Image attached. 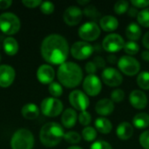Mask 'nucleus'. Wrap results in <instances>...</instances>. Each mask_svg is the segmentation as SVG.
Instances as JSON below:
<instances>
[{
    "label": "nucleus",
    "mask_w": 149,
    "mask_h": 149,
    "mask_svg": "<svg viewBox=\"0 0 149 149\" xmlns=\"http://www.w3.org/2000/svg\"><path fill=\"white\" fill-rule=\"evenodd\" d=\"M107 61L110 64H114L116 62V57L114 55H109L108 58H107Z\"/></svg>",
    "instance_id": "48"
},
{
    "label": "nucleus",
    "mask_w": 149,
    "mask_h": 149,
    "mask_svg": "<svg viewBox=\"0 0 149 149\" xmlns=\"http://www.w3.org/2000/svg\"><path fill=\"white\" fill-rule=\"evenodd\" d=\"M41 112L47 117H56L63 112V103L57 98H45L41 103Z\"/></svg>",
    "instance_id": "7"
},
{
    "label": "nucleus",
    "mask_w": 149,
    "mask_h": 149,
    "mask_svg": "<svg viewBox=\"0 0 149 149\" xmlns=\"http://www.w3.org/2000/svg\"><path fill=\"white\" fill-rule=\"evenodd\" d=\"M119 26L118 19L111 15L104 16L100 20V27L105 31H113Z\"/></svg>",
    "instance_id": "20"
},
{
    "label": "nucleus",
    "mask_w": 149,
    "mask_h": 149,
    "mask_svg": "<svg viewBox=\"0 0 149 149\" xmlns=\"http://www.w3.org/2000/svg\"><path fill=\"white\" fill-rule=\"evenodd\" d=\"M124 45H125L124 38L117 33H111L106 36L102 41L103 49L112 53L120 52L121 49L124 48Z\"/></svg>",
    "instance_id": "10"
},
{
    "label": "nucleus",
    "mask_w": 149,
    "mask_h": 149,
    "mask_svg": "<svg viewBox=\"0 0 149 149\" xmlns=\"http://www.w3.org/2000/svg\"><path fill=\"white\" fill-rule=\"evenodd\" d=\"M124 51L127 54H128L129 56H132V55H135L139 52L140 51V46L139 45L134 42V41H128V42H126L125 43V45H124Z\"/></svg>",
    "instance_id": "31"
},
{
    "label": "nucleus",
    "mask_w": 149,
    "mask_h": 149,
    "mask_svg": "<svg viewBox=\"0 0 149 149\" xmlns=\"http://www.w3.org/2000/svg\"><path fill=\"white\" fill-rule=\"evenodd\" d=\"M67 149H83V148H80V147H79V146H72V147L68 148Z\"/></svg>",
    "instance_id": "50"
},
{
    "label": "nucleus",
    "mask_w": 149,
    "mask_h": 149,
    "mask_svg": "<svg viewBox=\"0 0 149 149\" xmlns=\"http://www.w3.org/2000/svg\"><path fill=\"white\" fill-rule=\"evenodd\" d=\"M69 101L72 107L79 111H86L90 105V100L87 95L80 91V90H74L71 92L69 94Z\"/></svg>",
    "instance_id": "11"
},
{
    "label": "nucleus",
    "mask_w": 149,
    "mask_h": 149,
    "mask_svg": "<svg viewBox=\"0 0 149 149\" xmlns=\"http://www.w3.org/2000/svg\"><path fill=\"white\" fill-rule=\"evenodd\" d=\"M79 38L84 41H94L100 35V27L96 22H86L83 24L78 31Z\"/></svg>",
    "instance_id": "8"
},
{
    "label": "nucleus",
    "mask_w": 149,
    "mask_h": 149,
    "mask_svg": "<svg viewBox=\"0 0 149 149\" xmlns=\"http://www.w3.org/2000/svg\"><path fill=\"white\" fill-rule=\"evenodd\" d=\"M49 93L54 97V98H57V97H60L63 93V88H62V86L58 83V82H52L49 85Z\"/></svg>",
    "instance_id": "33"
},
{
    "label": "nucleus",
    "mask_w": 149,
    "mask_h": 149,
    "mask_svg": "<svg viewBox=\"0 0 149 149\" xmlns=\"http://www.w3.org/2000/svg\"><path fill=\"white\" fill-rule=\"evenodd\" d=\"M137 20L138 23L143 27H149V7L139 11Z\"/></svg>",
    "instance_id": "30"
},
{
    "label": "nucleus",
    "mask_w": 149,
    "mask_h": 149,
    "mask_svg": "<svg viewBox=\"0 0 149 149\" xmlns=\"http://www.w3.org/2000/svg\"><path fill=\"white\" fill-rule=\"evenodd\" d=\"M131 3L135 8L146 9L149 6V0H132Z\"/></svg>",
    "instance_id": "40"
},
{
    "label": "nucleus",
    "mask_w": 149,
    "mask_h": 149,
    "mask_svg": "<svg viewBox=\"0 0 149 149\" xmlns=\"http://www.w3.org/2000/svg\"><path fill=\"white\" fill-rule=\"evenodd\" d=\"M83 14L90 18L93 19H96L99 16H100V12L98 11V10L96 9L95 6L93 5H88L86 6L84 10H83Z\"/></svg>",
    "instance_id": "35"
},
{
    "label": "nucleus",
    "mask_w": 149,
    "mask_h": 149,
    "mask_svg": "<svg viewBox=\"0 0 149 149\" xmlns=\"http://www.w3.org/2000/svg\"><path fill=\"white\" fill-rule=\"evenodd\" d=\"M127 38L130 41H137L141 37V29L140 25L136 23H131L127 25L126 30Z\"/></svg>",
    "instance_id": "24"
},
{
    "label": "nucleus",
    "mask_w": 149,
    "mask_h": 149,
    "mask_svg": "<svg viewBox=\"0 0 149 149\" xmlns=\"http://www.w3.org/2000/svg\"><path fill=\"white\" fill-rule=\"evenodd\" d=\"M114 110V104L110 99L100 100L95 105V111L98 114L102 116L110 115Z\"/></svg>",
    "instance_id": "18"
},
{
    "label": "nucleus",
    "mask_w": 149,
    "mask_h": 149,
    "mask_svg": "<svg viewBox=\"0 0 149 149\" xmlns=\"http://www.w3.org/2000/svg\"><path fill=\"white\" fill-rule=\"evenodd\" d=\"M15 70L8 65H0V86L8 87L15 79Z\"/></svg>",
    "instance_id": "15"
},
{
    "label": "nucleus",
    "mask_w": 149,
    "mask_h": 149,
    "mask_svg": "<svg viewBox=\"0 0 149 149\" xmlns=\"http://www.w3.org/2000/svg\"><path fill=\"white\" fill-rule=\"evenodd\" d=\"M94 124L96 129L103 134H108L113 130V125L111 121L105 117H100L96 119Z\"/></svg>",
    "instance_id": "23"
},
{
    "label": "nucleus",
    "mask_w": 149,
    "mask_h": 149,
    "mask_svg": "<svg viewBox=\"0 0 149 149\" xmlns=\"http://www.w3.org/2000/svg\"><path fill=\"white\" fill-rule=\"evenodd\" d=\"M77 120H78L77 112L72 108H67L62 113L61 121L63 126L66 128L73 127L77 122Z\"/></svg>",
    "instance_id": "19"
},
{
    "label": "nucleus",
    "mask_w": 149,
    "mask_h": 149,
    "mask_svg": "<svg viewBox=\"0 0 149 149\" xmlns=\"http://www.w3.org/2000/svg\"><path fill=\"white\" fill-rule=\"evenodd\" d=\"M83 89L85 93L89 96H97L102 89V84L95 74L87 75L83 80Z\"/></svg>",
    "instance_id": "12"
},
{
    "label": "nucleus",
    "mask_w": 149,
    "mask_h": 149,
    "mask_svg": "<svg viewBox=\"0 0 149 149\" xmlns=\"http://www.w3.org/2000/svg\"><path fill=\"white\" fill-rule=\"evenodd\" d=\"M64 140L71 144H77L80 142L81 141V136L79 133L75 131H70L65 134L64 135Z\"/></svg>",
    "instance_id": "32"
},
{
    "label": "nucleus",
    "mask_w": 149,
    "mask_h": 149,
    "mask_svg": "<svg viewBox=\"0 0 149 149\" xmlns=\"http://www.w3.org/2000/svg\"><path fill=\"white\" fill-rule=\"evenodd\" d=\"M117 64L120 71L127 76H134L141 70L140 62L135 58L129 55H124L120 57Z\"/></svg>",
    "instance_id": "6"
},
{
    "label": "nucleus",
    "mask_w": 149,
    "mask_h": 149,
    "mask_svg": "<svg viewBox=\"0 0 149 149\" xmlns=\"http://www.w3.org/2000/svg\"><path fill=\"white\" fill-rule=\"evenodd\" d=\"M3 51L9 56H13L18 52V44L12 37H8L3 40Z\"/></svg>",
    "instance_id": "25"
},
{
    "label": "nucleus",
    "mask_w": 149,
    "mask_h": 149,
    "mask_svg": "<svg viewBox=\"0 0 149 149\" xmlns=\"http://www.w3.org/2000/svg\"><path fill=\"white\" fill-rule=\"evenodd\" d=\"M79 123L84 126L85 127H89V125L91 124L92 122V116L90 114V113H88L87 111H83V112H80L79 117Z\"/></svg>",
    "instance_id": "34"
},
{
    "label": "nucleus",
    "mask_w": 149,
    "mask_h": 149,
    "mask_svg": "<svg viewBox=\"0 0 149 149\" xmlns=\"http://www.w3.org/2000/svg\"><path fill=\"white\" fill-rule=\"evenodd\" d=\"M12 3L10 0H0V9H7Z\"/></svg>",
    "instance_id": "44"
},
{
    "label": "nucleus",
    "mask_w": 149,
    "mask_h": 149,
    "mask_svg": "<svg viewBox=\"0 0 149 149\" xmlns=\"http://www.w3.org/2000/svg\"><path fill=\"white\" fill-rule=\"evenodd\" d=\"M82 137L86 141H93L97 138V131L93 127H86L82 130Z\"/></svg>",
    "instance_id": "27"
},
{
    "label": "nucleus",
    "mask_w": 149,
    "mask_h": 149,
    "mask_svg": "<svg viewBox=\"0 0 149 149\" xmlns=\"http://www.w3.org/2000/svg\"><path fill=\"white\" fill-rule=\"evenodd\" d=\"M137 84L143 90H149V72H141L137 77Z\"/></svg>",
    "instance_id": "28"
},
{
    "label": "nucleus",
    "mask_w": 149,
    "mask_h": 149,
    "mask_svg": "<svg viewBox=\"0 0 149 149\" xmlns=\"http://www.w3.org/2000/svg\"><path fill=\"white\" fill-rule=\"evenodd\" d=\"M83 17V11L82 10L75 5L69 6L64 12L63 19L65 23L70 26L77 25L80 23Z\"/></svg>",
    "instance_id": "14"
},
{
    "label": "nucleus",
    "mask_w": 149,
    "mask_h": 149,
    "mask_svg": "<svg viewBox=\"0 0 149 149\" xmlns=\"http://www.w3.org/2000/svg\"><path fill=\"white\" fill-rule=\"evenodd\" d=\"M93 46L86 41H77L71 47V54L72 57L79 60L88 58L93 52Z\"/></svg>",
    "instance_id": "9"
},
{
    "label": "nucleus",
    "mask_w": 149,
    "mask_h": 149,
    "mask_svg": "<svg viewBox=\"0 0 149 149\" xmlns=\"http://www.w3.org/2000/svg\"><path fill=\"white\" fill-rule=\"evenodd\" d=\"M58 81L67 88L78 86L83 79V72L79 65L73 62H65L60 65L57 73Z\"/></svg>",
    "instance_id": "2"
},
{
    "label": "nucleus",
    "mask_w": 149,
    "mask_h": 149,
    "mask_svg": "<svg viewBox=\"0 0 149 149\" xmlns=\"http://www.w3.org/2000/svg\"><path fill=\"white\" fill-rule=\"evenodd\" d=\"M22 114L27 120H35L39 115V108L34 103L25 104L22 108Z\"/></svg>",
    "instance_id": "22"
},
{
    "label": "nucleus",
    "mask_w": 149,
    "mask_h": 149,
    "mask_svg": "<svg viewBox=\"0 0 149 149\" xmlns=\"http://www.w3.org/2000/svg\"><path fill=\"white\" fill-rule=\"evenodd\" d=\"M55 6L52 2L49 1H45V2H42L41 5H40V10L41 11L45 14V15H50L54 11Z\"/></svg>",
    "instance_id": "37"
},
{
    "label": "nucleus",
    "mask_w": 149,
    "mask_h": 149,
    "mask_svg": "<svg viewBox=\"0 0 149 149\" xmlns=\"http://www.w3.org/2000/svg\"><path fill=\"white\" fill-rule=\"evenodd\" d=\"M22 3H23V4L25 7H28V8H36V7L41 5L42 1L41 0H24Z\"/></svg>",
    "instance_id": "42"
},
{
    "label": "nucleus",
    "mask_w": 149,
    "mask_h": 149,
    "mask_svg": "<svg viewBox=\"0 0 149 149\" xmlns=\"http://www.w3.org/2000/svg\"><path fill=\"white\" fill-rule=\"evenodd\" d=\"M101 79L107 86L111 87L119 86L123 81V77L120 71L113 67L105 68L101 73Z\"/></svg>",
    "instance_id": "13"
},
{
    "label": "nucleus",
    "mask_w": 149,
    "mask_h": 149,
    "mask_svg": "<svg viewBox=\"0 0 149 149\" xmlns=\"http://www.w3.org/2000/svg\"><path fill=\"white\" fill-rule=\"evenodd\" d=\"M77 2H78V3L79 5H86V4H87V3H90L89 0H78Z\"/></svg>",
    "instance_id": "49"
},
{
    "label": "nucleus",
    "mask_w": 149,
    "mask_h": 149,
    "mask_svg": "<svg viewBox=\"0 0 149 149\" xmlns=\"http://www.w3.org/2000/svg\"><path fill=\"white\" fill-rule=\"evenodd\" d=\"M0 61H1V55H0Z\"/></svg>",
    "instance_id": "51"
},
{
    "label": "nucleus",
    "mask_w": 149,
    "mask_h": 149,
    "mask_svg": "<svg viewBox=\"0 0 149 149\" xmlns=\"http://www.w3.org/2000/svg\"><path fill=\"white\" fill-rule=\"evenodd\" d=\"M21 26L19 18L11 12H5L0 15V30L6 35L17 33Z\"/></svg>",
    "instance_id": "5"
},
{
    "label": "nucleus",
    "mask_w": 149,
    "mask_h": 149,
    "mask_svg": "<svg viewBox=\"0 0 149 149\" xmlns=\"http://www.w3.org/2000/svg\"><path fill=\"white\" fill-rule=\"evenodd\" d=\"M141 146L144 149H149V130L143 132L139 138Z\"/></svg>",
    "instance_id": "39"
},
{
    "label": "nucleus",
    "mask_w": 149,
    "mask_h": 149,
    "mask_svg": "<svg viewBox=\"0 0 149 149\" xmlns=\"http://www.w3.org/2000/svg\"><path fill=\"white\" fill-rule=\"evenodd\" d=\"M90 149H113L110 143L105 141H96L92 145Z\"/></svg>",
    "instance_id": "38"
},
{
    "label": "nucleus",
    "mask_w": 149,
    "mask_h": 149,
    "mask_svg": "<svg viewBox=\"0 0 149 149\" xmlns=\"http://www.w3.org/2000/svg\"><path fill=\"white\" fill-rule=\"evenodd\" d=\"M37 77L40 83L50 85L53 82L55 77L54 69L49 65H42L38 67L37 71Z\"/></svg>",
    "instance_id": "16"
},
{
    "label": "nucleus",
    "mask_w": 149,
    "mask_h": 149,
    "mask_svg": "<svg viewBox=\"0 0 149 149\" xmlns=\"http://www.w3.org/2000/svg\"><path fill=\"white\" fill-rule=\"evenodd\" d=\"M85 68H86V72L88 73V75L94 74L97 72V69H98L97 65H95V63L93 61L87 62L86 65V66H85Z\"/></svg>",
    "instance_id": "41"
},
{
    "label": "nucleus",
    "mask_w": 149,
    "mask_h": 149,
    "mask_svg": "<svg viewBox=\"0 0 149 149\" xmlns=\"http://www.w3.org/2000/svg\"><path fill=\"white\" fill-rule=\"evenodd\" d=\"M129 101L133 107L136 109H144L148 105V97L143 91L134 90L129 95Z\"/></svg>",
    "instance_id": "17"
},
{
    "label": "nucleus",
    "mask_w": 149,
    "mask_h": 149,
    "mask_svg": "<svg viewBox=\"0 0 149 149\" xmlns=\"http://www.w3.org/2000/svg\"><path fill=\"white\" fill-rule=\"evenodd\" d=\"M93 62L95 63V65H97L98 68H104L106 65V61L105 59L100 57V56H97L93 58Z\"/></svg>",
    "instance_id": "43"
},
{
    "label": "nucleus",
    "mask_w": 149,
    "mask_h": 149,
    "mask_svg": "<svg viewBox=\"0 0 149 149\" xmlns=\"http://www.w3.org/2000/svg\"><path fill=\"white\" fill-rule=\"evenodd\" d=\"M141 58L144 59L145 61H149V51L146 50V51H143L142 53H141Z\"/></svg>",
    "instance_id": "47"
},
{
    "label": "nucleus",
    "mask_w": 149,
    "mask_h": 149,
    "mask_svg": "<svg viewBox=\"0 0 149 149\" xmlns=\"http://www.w3.org/2000/svg\"><path fill=\"white\" fill-rule=\"evenodd\" d=\"M127 13H128V16L132 17H137L138 14H139V11L137 10V9L135 7H129L128 10H127Z\"/></svg>",
    "instance_id": "46"
},
{
    "label": "nucleus",
    "mask_w": 149,
    "mask_h": 149,
    "mask_svg": "<svg viewBox=\"0 0 149 149\" xmlns=\"http://www.w3.org/2000/svg\"><path fill=\"white\" fill-rule=\"evenodd\" d=\"M116 134L121 141L130 139L134 134V127L129 122H121L116 129Z\"/></svg>",
    "instance_id": "21"
},
{
    "label": "nucleus",
    "mask_w": 149,
    "mask_h": 149,
    "mask_svg": "<svg viewBox=\"0 0 149 149\" xmlns=\"http://www.w3.org/2000/svg\"><path fill=\"white\" fill-rule=\"evenodd\" d=\"M64 129L56 122H48L44 125L40 130L39 139L41 143L47 147L52 148L57 146L64 139Z\"/></svg>",
    "instance_id": "3"
},
{
    "label": "nucleus",
    "mask_w": 149,
    "mask_h": 149,
    "mask_svg": "<svg viewBox=\"0 0 149 149\" xmlns=\"http://www.w3.org/2000/svg\"><path fill=\"white\" fill-rule=\"evenodd\" d=\"M41 54L46 62L60 65L65 62L68 57V42L59 34H51L42 42Z\"/></svg>",
    "instance_id": "1"
},
{
    "label": "nucleus",
    "mask_w": 149,
    "mask_h": 149,
    "mask_svg": "<svg viewBox=\"0 0 149 149\" xmlns=\"http://www.w3.org/2000/svg\"><path fill=\"white\" fill-rule=\"evenodd\" d=\"M34 136L30 130L21 128L17 130L11 137V149H32Z\"/></svg>",
    "instance_id": "4"
},
{
    "label": "nucleus",
    "mask_w": 149,
    "mask_h": 149,
    "mask_svg": "<svg viewBox=\"0 0 149 149\" xmlns=\"http://www.w3.org/2000/svg\"><path fill=\"white\" fill-rule=\"evenodd\" d=\"M125 99V93L122 89H115L111 93V100L113 102L120 103Z\"/></svg>",
    "instance_id": "36"
},
{
    "label": "nucleus",
    "mask_w": 149,
    "mask_h": 149,
    "mask_svg": "<svg viewBox=\"0 0 149 149\" xmlns=\"http://www.w3.org/2000/svg\"><path fill=\"white\" fill-rule=\"evenodd\" d=\"M129 9V3L126 0H120L114 3L113 10L118 15H122L126 12H127Z\"/></svg>",
    "instance_id": "29"
},
{
    "label": "nucleus",
    "mask_w": 149,
    "mask_h": 149,
    "mask_svg": "<svg viewBox=\"0 0 149 149\" xmlns=\"http://www.w3.org/2000/svg\"><path fill=\"white\" fill-rule=\"evenodd\" d=\"M133 125L138 129H144L149 127V114L139 113L133 119Z\"/></svg>",
    "instance_id": "26"
},
{
    "label": "nucleus",
    "mask_w": 149,
    "mask_h": 149,
    "mask_svg": "<svg viewBox=\"0 0 149 149\" xmlns=\"http://www.w3.org/2000/svg\"><path fill=\"white\" fill-rule=\"evenodd\" d=\"M142 43H143V45L145 46V48L148 49V51H149V31L146 32L145 35L143 36Z\"/></svg>",
    "instance_id": "45"
}]
</instances>
